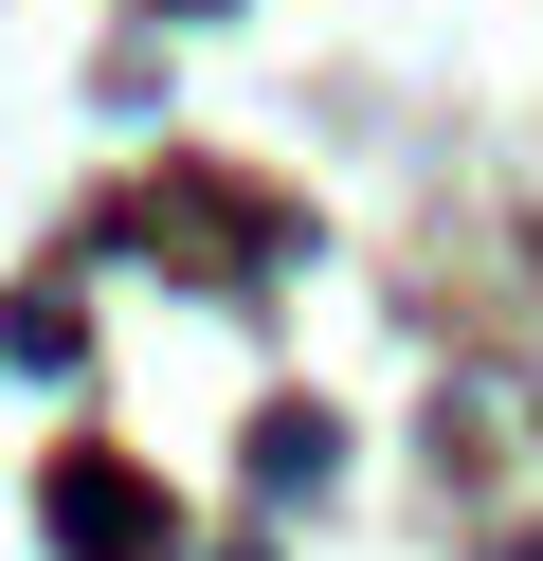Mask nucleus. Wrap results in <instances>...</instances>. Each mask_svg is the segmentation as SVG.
<instances>
[{"instance_id": "1", "label": "nucleus", "mask_w": 543, "mask_h": 561, "mask_svg": "<svg viewBox=\"0 0 543 561\" xmlns=\"http://www.w3.org/2000/svg\"><path fill=\"white\" fill-rule=\"evenodd\" d=\"M55 543H72V561H163L181 525H163V489H145V471L72 453V471H55Z\"/></svg>"}]
</instances>
